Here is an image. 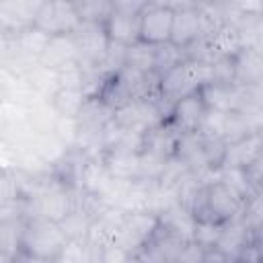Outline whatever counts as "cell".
<instances>
[{
    "mask_svg": "<svg viewBox=\"0 0 263 263\" xmlns=\"http://www.w3.org/2000/svg\"><path fill=\"white\" fill-rule=\"evenodd\" d=\"M259 152H261V136L259 134H251V136H247V138H242V140H238L234 144H228L222 166L247 168L253 162L261 160Z\"/></svg>",
    "mask_w": 263,
    "mask_h": 263,
    "instance_id": "cell-12",
    "label": "cell"
},
{
    "mask_svg": "<svg viewBox=\"0 0 263 263\" xmlns=\"http://www.w3.org/2000/svg\"><path fill=\"white\" fill-rule=\"evenodd\" d=\"M80 23H105L113 10V2L103 0H88V2H74Z\"/></svg>",
    "mask_w": 263,
    "mask_h": 263,
    "instance_id": "cell-18",
    "label": "cell"
},
{
    "mask_svg": "<svg viewBox=\"0 0 263 263\" xmlns=\"http://www.w3.org/2000/svg\"><path fill=\"white\" fill-rule=\"evenodd\" d=\"M158 228V216L152 212H125L121 224L115 230L113 245L119 247L129 257L140 255V251L148 245Z\"/></svg>",
    "mask_w": 263,
    "mask_h": 263,
    "instance_id": "cell-2",
    "label": "cell"
},
{
    "mask_svg": "<svg viewBox=\"0 0 263 263\" xmlns=\"http://www.w3.org/2000/svg\"><path fill=\"white\" fill-rule=\"evenodd\" d=\"M173 6L164 2H146L140 12V39L158 45L171 39Z\"/></svg>",
    "mask_w": 263,
    "mask_h": 263,
    "instance_id": "cell-6",
    "label": "cell"
},
{
    "mask_svg": "<svg viewBox=\"0 0 263 263\" xmlns=\"http://www.w3.org/2000/svg\"><path fill=\"white\" fill-rule=\"evenodd\" d=\"M78 53V64L84 70H97L109 47V37L101 23H80L72 33Z\"/></svg>",
    "mask_w": 263,
    "mask_h": 263,
    "instance_id": "cell-4",
    "label": "cell"
},
{
    "mask_svg": "<svg viewBox=\"0 0 263 263\" xmlns=\"http://www.w3.org/2000/svg\"><path fill=\"white\" fill-rule=\"evenodd\" d=\"M80 25V16L74 2H41L35 27L49 37L72 35Z\"/></svg>",
    "mask_w": 263,
    "mask_h": 263,
    "instance_id": "cell-5",
    "label": "cell"
},
{
    "mask_svg": "<svg viewBox=\"0 0 263 263\" xmlns=\"http://www.w3.org/2000/svg\"><path fill=\"white\" fill-rule=\"evenodd\" d=\"M125 66L142 74L154 72V45L138 39L125 47Z\"/></svg>",
    "mask_w": 263,
    "mask_h": 263,
    "instance_id": "cell-15",
    "label": "cell"
},
{
    "mask_svg": "<svg viewBox=\"0 0 263 263\" xmlns=\"http://www.w3.org/2000/svg\"><path fill=\"white\" fill-rule=\"evenodd\" d=\"M39 6L41 2H31V0L0 2V31L10 37L29 27H35Z\"/></svg>",
    "mask_w": 263,
    "mask_h": 263,
    "instance_id": "cell-7",
    "label": "cell"
},
{
    "mask_svg": "<svg viewBox=\"0 0 263 263\" xmlns=\"http://www.w3.org/2000/svg\"><path fill=\"white\" fill-rule=\"evenodd\" d=\"M101 162L113 179L138 181L140 177V152H105Z\"/></svg>",
    "mask_w": 263,
    "mask_h": 263,
    "instance_id": "cell-13",
    "label": "cell"
},
{
    "mask_svg": "<svg viewBox=\"0 0 263 263\" xmlns=\"http://www.w3.org/2000/svg\"><path fill=\"white\" fill-rule=\"evenodd\" d=\"M76 60H78V53H76L74 37L72 35H55V37H49V41L39 58V64L49 70H60Z\"/></svg>",
    "mask_w": 263,
    "mask_h": 263,
    "instance_id": "cell-10",
    "label": "cell"
},
{
    "mask_svg": "<svg viewBox=\"0 0 263 263\" xmlns=\"http://www.w3.org/2000/svg\"><path fill=\"white\" fill-rule=\"evenodd\" d=\"M222 226H224V224H220V222H208V220L195 222L191 240H193L197 247H201L203 251L214 249V247H216V242H218V238H220Z\"/></svg>",
    "mask_w": 263,
    "mask_h": 263,
    "instance_id": "cell-19",
    "label": "cell"
},
{
    "mask_svg": "<svg viewBox=\"0 0 263 263\" xmlns=\"http://www.w3.org/2000/svg\"><path fill=\"white\" fill-rule=\"evenodd\" d=\"M84 101H86V95L80 88H58L49 97V105L53 107V111L60 117H72V119L78 117Z\"/></svg>",
    "mask_w": 263,
    "mask_h": 263,
    "instance_id": "cell-14",
    "label": "cell"
},
{
    "mask_svg": "<svg viewBox=\"0 0 263 263\" xmlns=\"http://www.w3.org/2000/svg\"><path fill=\"white\" fill-rule=\"evenodd\" d=\"M25 222H4L0 220V251L8 257L21 253V236Z\"/></svg>",
    "mask_w": 263,
    "mask_h": 263,
    "instance_id": "cell-17",
    "label": "cell"
},
{
    "mask_svg": "<svg viewBox=\"0 0 263 263\" xmlns=\"http://www.w3.org/2000/svg\"><path fill=\"white\" fill-rule=\"evenodd\" d=\"M66 245V236L60 230L58 222L31 216L23 224V236H21V251L37 257L41 261L53 263L60 255L62 247Z\"/></svg>",
    "mask_w": 263,
    "mask_h": 263,
    "instance_id": "cell-1",
    "label": "cell"
},
{
    "mask_svg": "<svg viewBox=\"0 0 263 263\" xmlns=\"http://www.w3.org/2000/svg\"><path fill=\"white\" fill-rule=\"evenodd\" d=\"M205 105L199 97V90L193 95H187L179 101H175L171 115H168V123L179 132V134H197L201 119L205 115Z\"/></svg>",
    "mask_w": 263,
    "mask_h": 263,
    "instance_id": "cell-8",
    "label": "cell"
},
{
    "mask_svg": "<svg viewBox=\"0 0 263 263\" xmlns=\"http://www.w3.org/2000/svg\"><path fill=\"white\" fill-rule=\"evenodd\" d=\"M10 261H12V257H8L6 253L0 251V263H10Z\"/></svg>",
    "mask_w": 263,
    "mask_h": 263,
    "instance_id": "cell-21",
    "label": "cell"
},
{
    "mask_svg": "<svg viewBox=\"0 0 263 263\" xmlns=\"http://www.w3.org/2000/svg\"><path fill=\"white\" fill-rule=\"evenodd\" d=\"M185 60H187V58H185L183 47H177V45L171 43V41L154 45V74H158V76H162V74H166L168 70L177 68V66L183 64Z\"/></svg>",
    "mask_w": 263,
    "mask_h": 263,
    "instance_id": "cell-16",
    "label": "cell"
},
{
    "mask_svg": "<svg viewBox=\"0 0 263 263\" xmlns=\"http://www.w3.org/2000/svg\"><path fill=\"white\" fill-rule=\"evenodd\" d=\"M263 72L261 49L242 47L234 55V84L240 86H259Z\"/></svg>",
    "mask_w": 263,
    "mask_h": 263,
    "instance_id": "cell-11",
    "label": "cell"
},
{
    "mask_svg": "<svg viewBox=\"0 0 263 263\" xmlns=\"http://www.w3.org/2000/svg\"><path fill=\"white\" fill-rule=\"evenodd\" d=\"M53 263H86V242L84 240H66L60 255Z\"/></svg>",
    "mask_w": 263,
    "mask_h": 263,
    "instance_id": "cell-20",
    "label": "cell"
},
{
    "mask_svg": "<svg viewBox=\"0 0 263 263\" xmlns=\"http://www.w3.org/2000/svg\"><path fill=\"white\" fill-rule=\"evenodd\" d=\"M179 138L181 134L168 123H160L152 129H148L144 134V144H142V152H148L156 158H162V160H168L175 156L177 152V144H179Z\"/></svg>",
    "mask_w": 263,
    "mask_h": 263,
    "instance_id": "cell-9",
    "label": "cell"
},
{
    "mask_svg": "<svg viewBox=\"0 0 263 263\" xmlns=\"http://www.w3.org/2000/svg\"><path fill=\"white\" fill-rule=\"evenodd\" d=\"M144 4L146 2H129V0L113 2V10L109 18L103 23L109 41L129 45L140 39V12Z\"/></svg>",
    "mask_w": 263,
    "mask_h": 263,
    "instance_id": "cell-3",
    "label": "cell"
}]
</instances>
